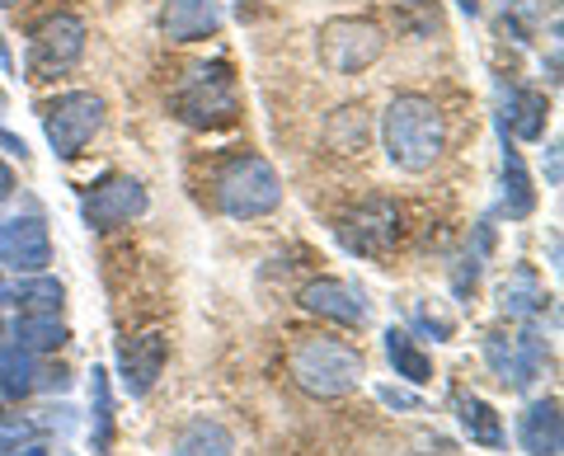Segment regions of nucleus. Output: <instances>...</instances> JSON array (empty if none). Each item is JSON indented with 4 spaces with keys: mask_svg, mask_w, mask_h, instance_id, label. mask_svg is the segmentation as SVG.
Wrapping results in <instances>:
<instances>
[{
    "mask_svg": "<svg viewBox=\"0 0 564 456\" xmlns=\"http://www.w3.org/2000/svg\"><path fill=\"white\" fill-rule=\"evenodd\" d=\"M381 146H386V161L404 174L433 170L447 151L443 109L429 95H395L381 118Z\"/></svg>",
    "mask_w": 564,
    "mask_h": 456,
    "instance_id": "f257e3e1",
    "label": "nucleus"
},
{
    "mask_svg": "<svg viewBox=\"0 0 564 456\" xmlns=\"http://www.w3.org/2000/svg\"><path fill=\"white\" fill-rule=\"evenodd\" d=\"M217 203L226 217L236 221H259L282 207V180L278 170L263 161V155L245 151V155H231L217 174Z\"/></svg>",
    "mask_w": 564,
    "mask_h": 456,
    "instance_id": "f03ea898",
    "label": "nucleus"
},
{
    "mask_svg": "<svg viewBox=\"0 0 564 456\" xmlns=\"http://www.w3.org/2000/svg\"><path fill=\"white\" fill-rule=\"evenodd\" d=\"M292 377L306 395L339 400L362 386V354L344 339H302L292 348Z\"/></svg>",
    "mask_w": 564,
    "mask_h": 456,
    "instance_id": "7ed1b4c3",
    "label": "nucleus"
},
{
    "mask_svg": "<svg viewBox=\"0 0 564 456\" xmlns=\"http://www.w3.org/2000/svg\"><path fill=\"white\" fill-rule=\"evenodd\" d=\"M170 109L180 122L188 128H231L236 113H240V95H236V76L226 62H212V66H198L180 90L170 95Z\"/></svg>",
    "mask_w": 564,
    "mask_h": 456,
    "instance_id": "20e7f679",
    "label": "nucleus"
},
{
    "mask_svg": "<svg viewBox=\"0 0 564 456\" xmlns=\"http://www.w3.org/2000/svg\"><path fill=\"white\" fill-rule=\"evenodd\" d=\"M315 52H321V66L334 76H358L367 72L381 52H386V33L372 20H358V14H339V20L321 24V39H315Z\"/></svg>",
    "mask_w": 564,
    "mask_h": 456,
    "instance_id": "39448f33",
    "label": "nucleus"
},
{
    "mask_svg": "<svg viewBox=\"0 0 564 456\" xmlns=\"http://www.w3.org/2000/svg\"><path fill=\"white\" fill-rule=\"evenodd\" d=\"M99 128H104V99L90 90H70L43 109V137L62 161H76V155L95 142Z\"/></svg>",
    "mask_w": 564,
    "mask_h": 456,
    "instance_id": "423d86ee",
    "label": "nucleus"
},
{
    "mask_svg": "<svg viewBox=\"0 0 564 456\" xmlns=\"http://www.w3.org/2000/svg\"><path fill=\"white\" fill-rule=\"evenodd\" d=\"M85 57V24L80 14H47L29 39V80H57Z\"/></svg>",
    "mask_w": 564,
    "mask_h": 456,
    "instance_id": "0eeeda50",
    "label": "nucleus"
},
{
    "mask_svg": "<svg viewBox=\"0 0 564 456\" xmlns=\"http://www.w3.org/2000/svg\"><path fill=\"white\" fill-rule=\"evenodd\" d=\"M147 207H151L147 184L132 180V174H109V180L90 184V193L80 198V217L90 231H118V226L147 217Z\"/></svg>",
    "mask_w": 564,
    "mask_h": 456,
    "instance_id": "6e6552de",
    "label": "nucleus"
},
{
    "mask_svg": "<svg viewBox=\"0 0 564 456\" xmlns=\"http://www.w3.org/2000/svg\"><path fill=\"white\" fill-rule=\"evenodd\" d=\"M339 236H344V245L352 254L381 259L386 250H395L400 245V207L391 198H367L358 213L339 226Z\"/></svg>",
    "mask_w": 564,
    "mask_h": 456,
    "instance_id": "1a4fd4ad",
    "label": "nucleus"
},
{
    "mask_svg": "<svg viewBox=\"0 0 564 456\" xmlns=\"http://www.w3.org/2000/svg\"><path fill=\"white\" fill-rule=\"evenodd\" d=\"M0 264L20 269V273H43L52 264V240L47 226L39 217H10L0 221Z\"/></svg>",
    "mask_w": 564,
    "mask_h": 456,
    "instance_id": "9d476101",
    "label": "nucleus"
},
{
    "mask_svg": "<svg viewBox=\"0 0 564 456\" xmlns=\"http://www.w3.org/2000/svg\"><path fill=\"white\" fill-rule=\"evenodd\" d=\"M302 306L321 321H334V325H348V329H362L367 325V306L362 296L352 292L339 278H315V283L302 287Z\"/></svg>",
    "mask_w": 564,
    "mask_h": 456,
    "instance_id": "9b49d317",
    "label": "nucleus"
},
{
    "mask_svg": "<svg viewBox=\"0 0 564 456\" xmlns=\"http://www.w3.org/2000/svg\"><path fill=\"white\" fill-rule=\"evenodd\" d=\"M221 0H165L161 33L170 43H203L221 29Z\"/></svg>",
    "mask_w": 564,
    "mask_h": 456,
    "instance_id": "f8f14e48",
    "label": "nucleus"
},
{
    "mask_svg": "<svg viewBox=\"0 0 564 456\" xmlns=\"http://www.w3.org/2000/svg\"><path fill=\"white\" fill-rule=\"evenodd\" d=\"M545 122H551V104H545L541 90H522V85H513V90L503 95V113H499L503 137H518V142H541Z\"/></svg>",
    "mask_w": 564,
    "mask_h": 456,
    "instance_id": "ddd939ff",
    "label": "nucleus"
},
{
    "mask_svg": "<svg viewBox=\"0 0 564 456\" xmlns=\"http://www.w3.org/2000/svg\"><path fill=\"white\" fill-rule=\"evenodd\" d=\"M518 443L527 456H560L564 447V419H560V400H532L518 424Z\"/></svg>",
    "mask_w": 564,
    "mask_h": 456,
    "instance_id": "4468645a",
    "label": "nucleus"
},
{
    "mask_svg": "<svg viewBox=\"0 0 564 456\" xmlns=\"http://www.w3.org/2000/svg\"><path fill=\"white\" fill-rule=\"evenodd\" d=\"M165 358H170V344L161 335H141L122 348V386L132 395H147L155 381L165 372Z\"/></svg>",
    "mask_w": 564,
    "mask_h": 456,
    "instance_id": "2eb2a0df",
    "label": "nucleus"
},
{
    "mask_svg": "<svg viewBox=\"0 0 564 456\" xmlns=\"http://www.w3.org/2000/svg\"><path fill=\"white\" fill-rule=\"evenodd\" d=\"M499 137H503V128H499ZM503 213L513 217V221H527L536 213V188H532V174H527V165H522V155H518V146L503 137Z\"/></svg>",
    "mask_w": 564,
    "mask_h": 456,
    "instance_id": "dca6fc26",
    "label": "nucleus"
},
{
    "mask_svg": "<svg viewBox=\"0 0 564 456\" xmlns=\"http://www.w3.org/2000/svg\"><path fill=\"white\" fill-rule=\"evenodd\" d=\"M231 452H236V437L217 419H193L170 447V456H231Z\"/></svg>",
    "mask_w": 564,
    "mask_h": 456,
    "instance_id": "f3484780",
    "label": "nucleus"
},
{
    "mask_svg": "<svg viewBox=\"0 0 564 456\" xmlns=\"http://www.w3.org/2000/svg\"><path fill=\"white\" fill-rule=\"evenodd\" d=\"M456 405V419H462V428L470 433V443H480V447H489V452H499L503 447V419L494 414V405H485L480 395H456L452 400Z\"/></svg>",
    "mask_w": 564,
    "mask_h": 456,
    "instance_id": "a211bd4d",
    "label": "nucleus"
},
{
    "mask_svg": "<svg viewBox=\"0 0 564 456\" xmlns=\"http://www.w3.org/2000/svg\"><path fill=\"white\" fill-rule=\"evenodd\" d=\"M545 306V292H541V278L536 269H513L508 273V283L499 287V311L508 321H527V315H536Z\"/></svg>",
    "mask_w": 564,
    "mask_h": 456,
    "instance_id": "6ab92c4d",
    "label": "nucleus"
},
{
    "mask_svg": "<svg viewBox=\"0 0 564 456\" xmlns=\"http://www.w3.org/2000/svg\"><path fill=\"white\" fill-rule=\"evenodd\" d=\"M386 358H391L395 377H404V381H414V386L433 381V358L423 354L414 335H404V329H386Z\"/></svg>",
    "mask_w": 564,
    "mask_h": 456,
    "instance_id": "aec40b11",
    "label": "nucleus"
},
{
    "mask_svg": "<svg viewBox=\"0 0 564 456\" xmlns=\"http://www.w3.org/2000/svg\"><path fill=\"white\" fill-rule=\"evenodd\" d=\"M33 386H39V362H33L29 348H0V391H6L10 400L29 395Z\"/></svg>",
    "mask_w": 564,
    "mask_h": 456,
    "instance_id": "412c9836",
    "label": "nucleus"
},
{
    "mask_svg": "<svg viewBox=\"0 0 564 456\" xmlns=\"http://www.w3.org/2000/svg\"><path fill=\"white\" fill-rule=\"evenodd\" d=\"M90 405H95V428H90V443H95V456H109L113 447V395H109V372L95 367L90 372Z\"/></svg>",
    "mask_w": 564,
    "mask_h": 456,
    "instance_id": "4be33fe9",
    "label": "nucleus"
},
{
    "mask_svg": "<svg viewBox=\"0 0 564 456\" xmlns=\"http://www.w3.org/2000/svg\"><path fill=\"white\" fill-rule=\"evenodd\" d=\"M14 339H20V348H29V354H57L66 344V325L57 315H24V321L14 325Z\"/></svg>",
    "mask_w": 564,
    "mask_h": 456,
    "instance_id": "5701e85b",
    "label": "nucleus"
},
{
    "mask_svg": "<svg viewBox=\"0 0 564 456\" xmlns=\"http://www.w3.org/2000/svg\"><path fill=\"white\" fill-rule=\"evenodd\" d=\"M62 296H66V292H62L57 278H33V283L14 287V302L24 306V315H57Z\"/></svg>",
    "mask_w": 564,
    "mask_h": 456,
    "instance_id": "b1692460",
    "label": "nucleus"
},
{
    "mask_svg": "<svg viewBox=\"0 0 564 456\" xmlns=\"http://www.w3.org/2000/svg\"><path fill=\"white\" fill-rule=\"evenodd\" d=\"M329 142L339 151H358L367 142V118L362 109H339V118L329 122Z\"/></svg>",
    "mask_w": 564,
    "mask_h": 456,
    "instance_id": "393cba45",
    "label": "nucleus"
},
{
    "mask_svg": "<svg viewBox=\"0 0 564 456\" xmlns=\"http://www.w3.org/2000/svg\"><path fill=\"white\" fill-rule=\"evenodd\" d=\"M33 428L29 419H20V414H0V456H10V452H20V447H29L33 443Z\"/></svg>",
    "mask_w": 564,
    "mask_h": 456,
    "instance_id": "a878e982",
    "label": "nucleus"
},
{
    "mask_svg": "<svg viewBox=\"0 0 564 456\" xmlns=\"http://www.w3.org/2000/svg\"><path fill=\"white\" fill-rule=\"evenodd\" d=\"M485 358H489V367L499 372V381H508L513 377V339H503V335H489L485 339Z\"/></svg>",
    "mask_w": 564,
    "mask_h": 456,
    "instance_id": "bb28decb",
    "label": "nucleus"
},
{
    "mask_svg": "<svg viewBox=\"0 0 564 456\" xmlns=\"http://www.w3.org/2000/svg\"><path fill=\"white\" fill-rule=\"evenodd\" d=\"M381 400L386 405H395V410H419V400L410 391H395V386H381Z\"/></svg>",
    "mask_w": 564,
    "mask_h": 456,
    "instance_id": "cd10ccee",
    "label": "nucleus"
},
{
    "mask_svg": "<svg viewBox=\"0 0 564 456\" xmlns=\"http://www.w3.org/2000/svg\"><path fill=\"white\" fill-rule=\"evenodd\" d=\"M0 146H6V151H14V155H20V161H24V155H29V146H24V137H14V132H0Z\"/></svg>",
    "mask_w": 564,
    "mask_h": 456,
    "instance_id": "c85d7f7f",
    "label": "nucleus"
},
{
    "mask_svg": "<svg viewBox=\"0 0 564 456\" xmlns=\"http://www.w3.org/2000/svg\"><path fill=\"white\" fill-rule=\"evenodd\" d=\"M10 193H14V174L6 161H0V198H10Z\"/></svg>",
    "mask_w": 564,
    "mask_h": 456,
    "instance_id": "c756f323",
    "label": "nucleus"
},
{
    "mask_svg": "<svg viewBox=\"0 0 564 456\" xmlns=\"http://www.w3.org/2000/svg\"><path fill=\"white\" fill-rule=\"evenodd\" d=\"M456 6H462V10L470 14V20H475V14H480V0H456Z\"/></svg>",
    "mask_w": 564,
    "mask_h": 456,
    "instance_id": "7c9ffc66",
    "label": "nucleus"
},
{
    "mask_svg": "<svg viewBox=\"0 0 564 456\" xmlns=\"http://www.w3.org/2000/svg\"><path fill=\"white\" fill-rule=\"evenodd\" d=\"M10 456H47L43 447H20V452H10Z\"/></svg>",
    "mask_w": 564,
    "mask_h": 456,
    "instance_id": "2f4dec72",
    "label": "nucleus"
},
{
    "mask_svg": "<svg viewBox=\"0 0 564 456\" xmlns=\"http://www.w3.org/2000/svg\"><path fill=\"white\" fill-rule=\"evenodd\" d=\"M0 302H10V287H6V278H0Z\"/></svg>",
    "mask_w": 564,
    "mask_h": 456,
    "instance_id": "473e14b6",
    "label": "nucleus"
},
{
    "mask_svg": "<svg viewBox=\"0 0 564 456\" xmlns=\"http://www.w3.org/2000/svg\"><path fill=\"white\" fill-rule=\"evenodd\" d=\"M10 109V99H6V90H0V113H6Z\"/></svg>",
    "mask_w": 564,
    "mask_h": 456,
    "instance_id": "72a5a7b5",
    "label": "nucleus"
},
{
    "mask_svg": "<svg viewBox=\"0 0 564 456\" xmlns=\"http://www.w3.org/2000/svg\"><path fill=\"white\" fill-rule=\"evenodd\" d=\"M10 6H20V0H0V10H10Z\"/></svg>",
    "mask_w": 564,
    "mask_h": 456,
    "instance_id": "f704fd0d",
    "label": "nucleus"
},
{
    "mask_svg": "<svg viewBox=\"0 0 564 456\" xmlns=\"http://www.w3.org/2000/svg\"><path fill=\"white\" fill-rule=\"evenodd\" d=\"M0 339H6V321H0Z\"/></svg>",
    "mask_w": 564,
    "mask_h": 456,
    "instance_id": "c9c22d12",
    "label": "nucleus"
}]
</instances>
